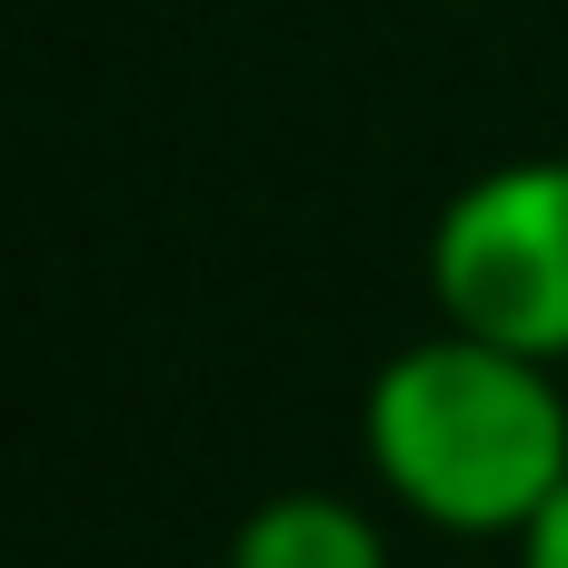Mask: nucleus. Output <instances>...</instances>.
Wrapping results in <instances>:
<instances>
[{"instance_id": "1", "label": "nucleus", "mask_w": 568, "mask_h": 568, "mask_svg": "<svg viewBox=\"0 0 568 568\" xmlns=\"http://www.w3.org/2000/svg\"><path fill=\"white\" fill-rule=\"evenodd\" d=\"M359 469L409 529L519 549L568 489V389L549 359L429 320L359 389Z\"/></svg>"}, {"instance_id": "2", "label": "nucleus", "mask_w": 568, "mask_h": 568, "mask_svg": "<svg viewBox=\"0 0 568 568\" xmlns=\"http://www.w3.org/2000/svg\"><path fill=\"white\" fill-rule=\"evenodd\" d=\"M429 320L568 369V150L489 160L439 200Z\"/></svg>"}, {"instance_id": "3", "label": "nucleus", "mask_w": 568, "mask_h": 568, "mask_svg": "<svg viewBox=\"0 0 568 568\" xmlns=\"http://www.w3.org/2000/svg\"><path fill=\"white\" fill-rule=\"evenodd\" d=\"M220 568H399L389 519L349 489H270L240 529Z\"/></svg>"}, {"instance_id": "4", "label": "nucleus", "mask_w": 568, "mask_h": 568, "mask_svg": "<svg viewBox=\"0 0 568 568\" xmlns=\"http://www.w3.org/2000/svg\"><path fill=\"white\" fill-rule=\"evenodd\" d=\"M509 568H568V489L549 499V519H539V529L509 549Z\"/></svg>"}]
</instances>
